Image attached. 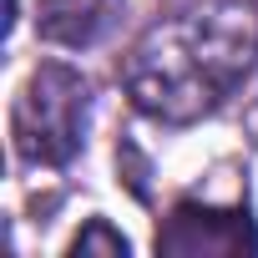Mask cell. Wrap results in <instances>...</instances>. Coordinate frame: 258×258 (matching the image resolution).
Returning <instances> with one entry per match:
<instances>
[{"mask_svg": "<svg viewBox=\"0 0 258 258\" xmlns=\"http://www.w3.org/2000/svg\"><path fill=\"white\" fill-rule=\"evenodd\" d=\"M91 86L66 61H41L11 106V142L31 167H71L86 147Z\"/></svg>", "mask_w": 258, "mask_h": 258, "instance_id": "7a4b0ae2", "label": "cell"}, {"mask_svg": "<svg viewBox=\"0 0 258 258\" xmlns=\"http://www.w3.org/2000/svg\"><path fill=\"white\" fill-rule=\"evenodd\" d=\"M157 253L167 258H238L258 253V223L248 208H213L198 198H182L167 223L157 228Z\"/></svg>", "mask_w": 258, "mask_h": 258, "instance_id": "3957f363", "label": "cell"}, {"mask_svg": "<svg viewBox=\"0 0 258 258\" xmlns=\"http://www.w3.org/2000/svg\"><path fill=\"white\" fill-rule=\"evenodd\" d=\"M258 71V11L248 0H203L147 26L121 56L132 106L162 126L213 116Z\"/></svg>", "mask_w": 258, "mask_h": 258, "instance_id": "6da1fadb", "label": "cell"}, {"mask_svg": "<svg viewBox=\"0 0 258 258\" xmlns=\"http://www.w3.org/2000/svg\"><path fill=\"white\" fill-rule=\"evenodd\" d=\"M66 253L71 258H86V253H106V258H126V253H132V243H126L106 218H86V228L66 243Z\"/></svg>", "mask_w": 258, "mask_h": 258, "instance_id": "5b68a950", "label": "cell"}, {"mask_svg": "<svg viewBox=\"0 0 258 258\" xmlns=\"http://www.w3.org/2000/svg\"><path fill=\"white\" fill-rule=\"evenodd\" d=\"M116 0H41V36L61 46H91L111 26Z\"/></svg>", "mask_w": 258, "mask_h": 258, "instance_id": "277c9868", "label": "cell"}]
</instances>
